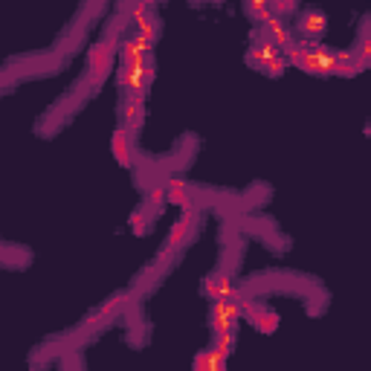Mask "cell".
<instances>
[{"instance_id": "cell-1", "label": "cell", "mask_w": 371, "mask_h": 371, "mask_svg": "<svg viewBox=\"0 0 371 371\" xmlns=\"http://www.w3.org/2000/svg\"><path fill=\"white\" fill-rule=\"evenodd\" d=\"M322 23H325V18H322V15L308 12V15L302 18V23H299V30H302L305 35H316L319 30H322Z\"/></svg>"}]
</instances>
